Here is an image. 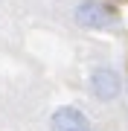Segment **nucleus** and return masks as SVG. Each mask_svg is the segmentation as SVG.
Returning a JSON list of instances; mask_svg holds the SVG:
<instances>
[{"mask_svg":"<svg viewBox=\"0 0 128 131\" xmlns=\"http://www.w3.org/2000/svg\"><path fill=\"white\" fill-rule=\"evenodd\" d=\"M50 131H90L87 114L76 105H61L50 117Z\"/></svg>","mask_w":128,"mask_h":131,"instance_id":"3","label":"nucleus"},{"mask_svg":"<svg viewBox=\"0 0 128 131\" xmlns=\"http://www.w3.org/2000/svg\"><path fill=\"white\" fill-rule=\"evenodd\" d=\"M87 88L99 102H114L122 93V79L114 67H93L87 76Z\"/></svg>","mask_w":128,"mask_h":131,"instance_id":"2","label":"nucleus"},{"mask_svg":"<svg viewBox=\"0 0 128 131\" xmlns=\"http://www.w3.org/2000/svg\"><path fill=\"white\" fill-rule=\"evenodd\" d=\"M73 18L85 29H117L119 26L117 12L105 0H82L76 9H73Z\"/></svg>","mask_w":128,"mask_h":131,"instance_id":"1","label":"nucleus"}]
</instances>
